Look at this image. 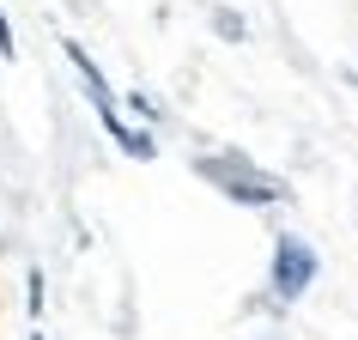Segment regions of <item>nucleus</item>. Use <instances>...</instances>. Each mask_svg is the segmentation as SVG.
I'll return each instance as SVG.
<instances>
[{
    "mask_svg": "<svg viewBox=\"0 0 358 340\" xmlns=\"http://www.w3.org/2000/svg\"><path fill=\"white\" fill-rule=\"evenodd\" d=\"M61 55L73 61V73H79V92L92 97L97 122H103V134H110L115 146L128 152V158H140V164H146V158H158V140H152V134H140V128H128V115H122V104H115V92H110V79H103V67H97V61L85 55V49H79L73 37L61 43Z\"/></svg>",
    "mask_w": 358,
    "mask_h": 340,
    "instance_id": "nucleus-1",
    "label": "nucleus"
},
{
    "mask_svg": "<svg viewBox=\"0 0 358 340\" xmlns=\"http://www.w3.org/2000/svg\"><path fill=\"white\" fill-rule=\"evenodd\" d=\"M194 176L213 183L219 194H231L237 207H280L285 201V183L267 176L262 164H249L243 152H201V158H194Z\"/></svg>",
    "mask_w": 358,
    "mask_h": 340,
    "instance_id": "nucleus-2",
    "label": "nucleus"
},
{
    "mask_svg": "<svg viewBox=\"0 0 358 340\" xmlns=\"http://www.w3.org/2000/svg\"><path fill=\"white\" fill-rule=\"evenodd\" d=\"M322 262H316V249L303 243L298 231H280L273 237V267H267V298L273 304H298L310 285H316Z\"/></svg>",
    "mask_w": 358,
    "mask_h": 340,
    "instance_id": "nucleus-3",
    "label": "nucleus"
},
{
    "mask_svg": "<svg viewBox=\"0 0 358 340\" xmlns=\"http://www.w3.org/2000/svg\"><path fill=\"white\" fill-rule=\"evenodd\" d=\"M213 24H219V37H225V43H243L249 37L243 13H231V6H213Z\"/></svg>",
    "mask_w": 358,
    "mask_h": 340,
    "instance_id": "nucleus-4",
    "label": "nucleus"
},
{
    "mask_svg": "<svg viewBox=\"0 0 358 340\" xmlns=\"http://www.w3.org/2000/svg\"><path fill=\"white\" fill-rule=\"evenodd\" d=\"M19 55V43H13V31H6V6H0V61Z\"/></svg>",
    "mask_w": 358,
    "mask_h": 340,
    "instance_id": "nucleus-5",
    "label": "nucleus"
},
{
    "mask_svg": "<svg viewBox=\"0 0 358 340\" xmlns=\"http://www.w3.org/2000/svg\"><path fill=\"white\" fill-rule=\"evenodd\" d=\"M128 110H134V115H146V122H152V115H158V104H152V97H140V92H134V97H128Z\"/></svg>",
    "mask_w": 358,
    "mask_h": 340,
    "instance_id": "nucleus-6",
    "label": "nucleus"
},
{
    "mask_svg": "<svg viewBox=\"0 0 358 340\" xmlns=\"http://www.w3.org/2000/svg\"><path fill=\"white\" fill-rule=\"evenodd\" d=\"M24 304H31V316H43V274H31V298Z\"/></svg>",
    "mask_w": 358,
    "mask_h": 340,
    "instance_id": "nucleus-7",
    "label": "nucleus"
},
{
    "mask_svg": "<svg viewBox=\"0 0 358 340\" xmlns=\"http://www.w3.org/2000/svg\"><path fill=\"white\" fill-rule=\"evenodd\" d=\"M31 340H43V334H31Z\"/></svg>",
    "mask_w": 358,
    "mask_h": 340,
    "instance_id": "nucleus-8",
    "label": "nucleus"
}]
</instances>
